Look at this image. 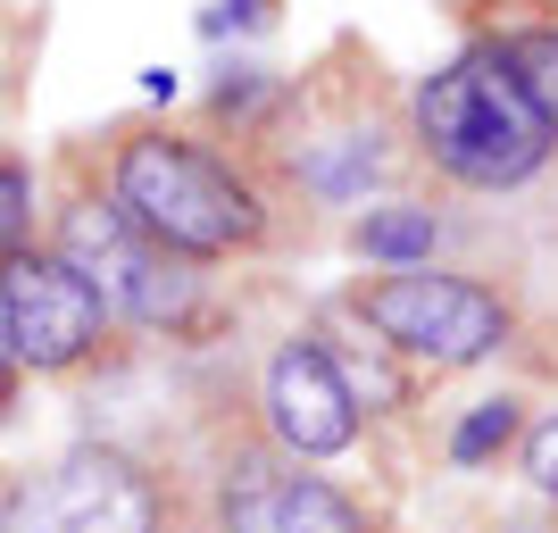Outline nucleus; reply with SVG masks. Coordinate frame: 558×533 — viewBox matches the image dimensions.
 <instances>
[{"label": "nucleus", "mask_w": 558, "mask_h": 533, "mask_svg": "<svg viewBox=\"0 0 558 533\" xmlns=\"http://www.w3.org/2000/svg\"><path fill=\"white\" fill-rule=\"evenodd\" d=\"M409 117H417L425 159L475 192L525 184L550 159V134H558L550 117L534 109V93L517 84V68L500 59V43H475L450 68H434L417 84V100H409Z\"/></svg>", "instance_id": "nucleus-1"}, {"label": "nucleus", "mask_w": 558, "mask_h": 533, "mask_svg": "<svg viewBox=\"0 0 558 533\" xmlns=\"http://www.w3.org/2000/svg\"><path fill=\"white\" fill-rule=\"evenodd\" d=\"M117 209L142 242H159L175 258H226V251H251L258 233H267V209H258V192L233 175L217 150L184 134H134L117 150Z\"/></svg>", "instance_id": "nucleus-2"}, {"label": "nucleus", "mask_w": 558, "mask_h": 533, "mask_svg": "<svg viewBox=\"0 0 558 533\" xmlns=\"http://www.w3.org/2000/svg\"><path fill=\"white\" fill-rule=\"evenodd\" d=\"M359 317L392 350L434 359V367H475L492 350H509V334H517L500 292H484L466 276H442V267H392V276L359 283Z\"/></svg>", "instance_id": "nucleus-3"}, {"label": "nucleus", "mask_w": 558, "mask_h": 533, "mask_svg": "<svg viewBox=\"0 0 558 533\" xmlns=\"http://www.w3.org/2000/svg\"><path fill=\"white\" fill-rule=\"evenodd\" d=\"M159 484L125 450L84 441L68 459L34 467L0 500V533H159Z\"/></svg>", "instance_id": "nucleus-4"}, {"label": "nucleus", "mask_w": 558, "mask_h": 533, "mask_svg": "<svg viewBox=\"0 0 558 533\" xmlns=\"http://www.w3.org/2000/svg\"><path fill=\"white\" fill-rule=\"evenodd\" d=\"M50 258H68L75 276L93 283L109 308H125L134 325H184L201 308V267L159 251V242H142L117 201H75L59 217V251Z\"/></svg>", "instance_id": "nucleus-5"}, {"label": "nucleus", "mask_w": 558, "mask_h": 533, "mask_svg": "<svg viewBox=\"0 0 558 533\" xmlns=\"http://www.w3.org/2000/svg\"><path fill=\"white\" fill-rule=\"evenodd\" d=\"M0 301H9V342H17V367L59 375L75 359L100 350V325H109V301L75 276L68 258L50 251H17L0 267Z\"/></svg>", "instance_id": "nucleus-6"}, {"label": "nucleus", "mask_w": 558, "mask_h": 533, "mask_svg": "<svg viewBox=\"0 0 558 533\" xmlns=\"http://www.w3.org/2000/svg\"><path fill=\"white\" fill-rule=\"evenodd\" d=\"M267 425H276V441L292 459H333V450L359 441V392L342 384L326 342L292 334V342L267 359Z\"/></svg>", "instance_id": "nucleus-7"}, {"label": "nucleus", "mask_w": 558, "mask_h": 533, "mask_svg": "<svg viewBox=\"0 0 558 533\" xmlns=\"http://www.w3.org/2000/svg\"><path fill=\"white\" fill-rule=\"evenodd\" d=\"M226 533H367V517L326 475L242 467V475H226Z\"/></svg>", "instance_id": "nucleus-8"}, {"label": "nucleus", "mask_w": 558, "mask_h": 533, "mask_svg": "<svg viewBox=\"0 0 558 533\" xmlns=\"http://www.w3.org/2000/svg\"><path fill=\"white\" fill-rule=\"evenodd\" d=\"M434 209H417V201H392V209H367L359 217V251L384 258V267H425V251H434Z\"/></svg>", "instance_id": "nucleus-9"}, {"label": "nucleus", "mask_w": 558, "mask_h": 533, "mask_svg": "<svg viewBox=\"0 0 558 533\" xmlns=\"http://www.w3.org/2000/svg\"><path fill=\"white\" fill-rule=\"evenodd\" d=\"M500 59H509L517 84L534 93V109L558 125V25H525V34H509V43H500Z\"/></svg>", "instance_id": "nucleus-10"}, {"label": "nucleus", "mask_w": 558, "mask_h": 533, "mask_svg": "<svg viewBox=\"0 0 558 533\" xmlns=\"http://www.w3.org/2000/svg\"><path fill=\"white\" fill-rule=\"evenodd\" d=\"M509 434H517V400H484V409H466V417H459L450 459H459V467H484L492 450H509Z\"/></svg>", "instance_id": "nucleus-11"}, {"label": "nucleus", "mask_w": 558, "mask_h": 533, "mask_svg": "<svg viewBox=\"0 0 558 533\" xmlns=\"http://www.w3.org/2000/svg\"><path fill=\"white\" fill-rule=\"evenodd\" d=\"M375 167H384V159H375V142H359V134H350L342 150H326V159H308L301 175H308L317 192H326V201H350V192H367V184H375Z\"/></svg>", "instance_id": "nucleus-12"}, {"label": "nucleus", "mask_w": 558, "mask_h": 533, "mask_svg": "<svg viewBox=\"0 0 558 533\" xmlns=\"http://www.w3.org/2000/svg\"><path fill=\"white\" fill-rule=\"evenodd\" d=\"M25 226H34V184L17 159H0V258L25 251Z\"/></svg>", "instance_id": "nucleus-13"}, {"label": "nucleus", "mask_w": 558, "mask_h": 533, "mask_svg": "<svg viewBox=\"0 0 558 533\" xmlns=\"http://www.w3.org/2000/svg\"><path fill=\"white\" fill-rule=\"evenodd\" d=\"M525 475H534V492L558 500V417H542L534 434H525Z\"/></svg>", "instance_id": "nucleus-14"}, {"label": "nucleus", "mask_w": 558, "mask_h": 533, "mask_svg": "<svg viewBox=\"0 0 558 533\" xmlns=\"http://www.w3.org/2000/svg\"><path fill=\"white\" fill-rule=\"evenodd\" d=\"M9 367H17V342H9V301H0V384H9Z\"/></svg>", "instance_id": "nucleus-15"}]
</instances>
